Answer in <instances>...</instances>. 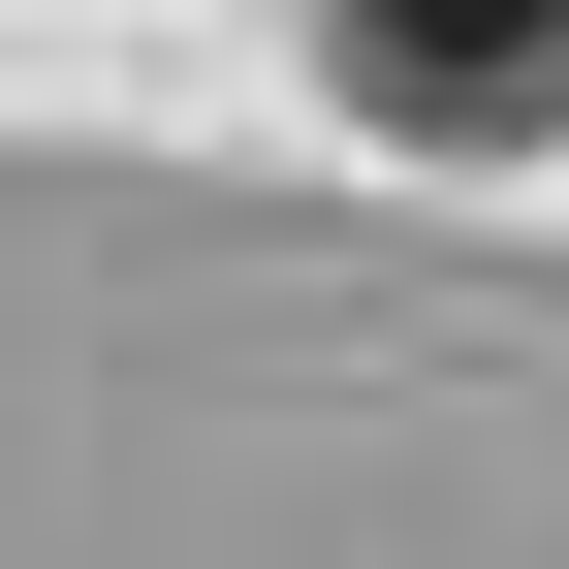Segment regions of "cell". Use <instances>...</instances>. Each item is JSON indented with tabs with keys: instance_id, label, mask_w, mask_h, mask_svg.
Masks as SVG:
<instances>
[{
	"instance_id": "obj_1",
	"label": "cell",
	"mask_w": 569,
	"mask_h": 569,
	"mask_svg": "<svg viewBox=\"0 0 569 569\" xmlns=\"http://www.w3.org/2000/svg\"><path fill=\"white\" fill-rule=\"evenodd\" d=\"M348 96H411V127H538V96H569V0H348Z\"/></svg>"
}]
</instances>
